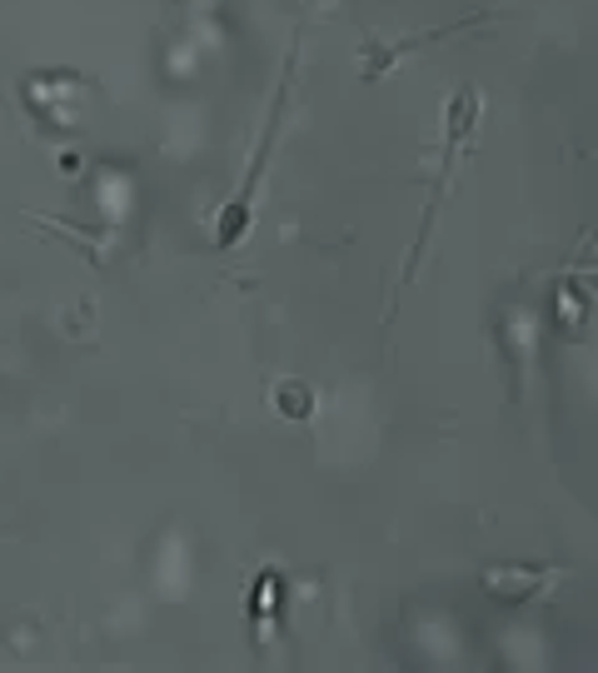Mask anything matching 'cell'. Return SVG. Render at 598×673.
Returning <instances> with one entry per match:
<instances>
[{
	"instance_id": "1",
	"label": "cell",
	"mask_w": 598,
	"mask_h": 673,
	"mask_svg": "<svg viewBox=\"0 0 598 673\" xmlns=\"http://www.w3.org/2000/svg\"><path fill=\"white\" fill-rule=\"evenodd\" d=\"M274 410L290 414V419H309V414H315V394H309V384L284 380L280 390H274Z\"/></svg>"
}]
</instances>
